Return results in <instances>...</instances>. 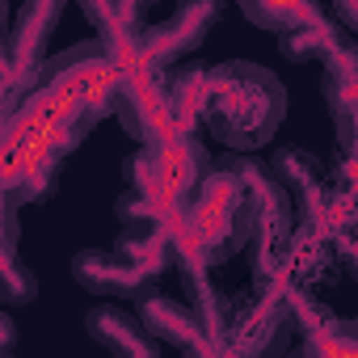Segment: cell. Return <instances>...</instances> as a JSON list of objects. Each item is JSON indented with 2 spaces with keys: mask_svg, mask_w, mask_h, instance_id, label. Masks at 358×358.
<instances>
[{
  "mask_svg": "<svg viewBox=\"0 0 358 358\" xmlns=\"http://www.w3.org/2000/svg\"><path fill=\"white\" fill-rule=\"evenodd\" d=\"M282 85L257 64H220L207 68L199 122L220 135L228 148H262L282 122Z\"/></svg>",
  "mask_w": 358,
  "mask_h": 358,
  "instance_id": "6da1fadb",
  "label": "cell"
},
{
  "mask_svg": "<svg viewBox=\"0 0 358 358\" xmlns=\"http://www.w3.org/2000/svg\"><path fill=\"white\" fill-rule=\"evenodd\" d=\"M257 220V203L236 169H211L207 182L186 207V236L177 253H186L190 266H215L232 257Z\"/></svg>",
  "mask_w": 358,
  "mask_h": 358,
  "instance_id": "7a4b0ae2",
  "label": "cell"
},
{
  "mask_svg": "<svg viewBox=\"0 0 358 358\" xmlns=\"http://www.w3.org/2000/svg\"><path fill=\"white\" fill-rule=\"evenodd\" d=\"M207 164L211 156L194 135H177L164 143H143L127 160V182L135 186V194L160 199L169 207H190V199L211 173Z\"/></svg>",
  "mask_w": 358,
  "mask_h": 358,
  "instance_id": "3957f363",
  "label": "cell"
},
{
  "mask_svg": "<svg viewBox=\"0 0 358 358\" xmlns=\"http://www.w3.org/2000/svg\"><path fill=\"white\" fill-rule=\"evenodd\" d=\"M72 274L85 291L101 299H152L156 274H148L139 262H131L118 249H85L72 262Z\"/></svg>",
  "mask_w": 358,
  "mask_h": 358,
  "instance_id": "277c9868",
  "label": "cell"
},
{
  "mask_svg": "<svg viewBox=\"0 0 358 358\" xmlns=\"http://www.w3.org/2000/svg\"><path fill=\"white\" fill-rule=\"evenodd\" d=\"M59 5H26L17 13V26L13 34H5V85H9V97L17 93V85L26 80L34 89L38 72L47 68L43 64V43L51 34V26L59 22Z\"/></svg>",
  "mask_w": 358,
  "mask_h": 358,
  "instance_id": "5b68a950",
  "label": "cell"
},
{
  "mask_svg": "<svg viewBox=\"0 0 358 358\" xmlns=\"http://www.w3.org/2000/svg\"><path fill=\"white\" fill-rule=\"evenodd\" d=\"M85 329L93 333V341L101 350H110L114 358H164L160 341L148 333V324L114 303H101L85 316Z\"/></svg>",
  "mask_w": 358,
  "mask_h": 358,
  "instance_id": "8992f818",
  "label": "cell"
},
{
  "mask_svg": "<svg viewBox=\"0 0 358 358\" xmlns=\"http://www.w3.org/2000/svg\"><path fill=\"white\" fill-rule=\"evenodd\" d=\"M215 17H220V9H215V5H186V9H177L164 26H156V30L139 34V38H143L148 59L164 68V64H173V59L190 55V51L207 38V26H211Z\"/></svg>",
  "mask_w": 358,
  "mask_h": 358,
  "instance_id": "52a82bcc",
  "label": "cell"
},
{
  "mask_svg": "<svg viewBox=\"0 0 358 358\" xmlns=\"http://www.w3.org/2000/svg\"><path fill=\"white\" fill-rule=\"evenodd\" d=\"M139 320L148 324V333H152L156 341H169V345H177V350H194V354L203 350V337L211 333V324H207L194 308L177 303V299H160V295L143 299Z\"/></svg>",
  "mask_w": 358,
  "mask_h": 358,
  "instance_id": "ba28073f",
  "label": "cell"
},
{
  "mask_svg": "<svg viewBox=\"0 0 358 358\" xmlns=\"http://www.w3.org/2000/svg\"><path fill=\"white\" fill-rule=\"evenodd\" d=\"M278 47H282L287 59H324V64H333V59L341 55V26H329L324 13H320V17L308 22L303 30L287 34Z\"/></svg>",
  "mask_w": 358,
  "mask_h": 358,
  "instance_id": "9c48e42d",
  "label": "cell"
},
{
  "mask_svg": "<svg viewBox=\"0 0 358 358\" xmlns=\"http://www.w3.org/2000/svg\"><path fill=\"white\" fill-rule=\"evenodd\" d=\"M274 169L295 186V194H303V203H312V199L320 194V186H324V169H320V160H316L312 152L282 148V152L274 156Z\"/></svg>",
  "mask_w": 358,
  "mask_h": 358,
  "instance_id": "30bf717a",
  "label": "cell"
},
{
  "mask_svg": "<svg viewBox=\"0 0 358 358\" xmlns=\"http://www.w3.org/2000/svg\"><path fill=\"white\" fill-rule=\"evenodd\" d=\"M249 22H257V26H266V30H274V34H295V30H303L308 22H316L324 9H316V5H245L241 9Z\"/></svg>",
  "mask_w": 358,
  "mask_h": 358,
  "instance_id": "8fae6325",
  "label": "cell"
},
{
  "mask_svg": "<svg viewBox=\"0 0 358 358\" xmlns=\"http://www.w3.org/2000/svg\"><path fill=\"white\" fill-rule=\"evenodd\" d=\"M337 257L358 274V232H350V236H341V245H337Z\"/></svg>",
  "mask_w": 358,
  "mask_h": 358,
  "instance_id": "7c38bea8",
  "label": "cell"
},
{
  "mask_svg": "<svg viewBox=\"0 0 358 358\" xmlns=\"http://www.w3.org/2000/svg\"><path fill=\"white\" fill-rule=\"evenodd\" d=\"M350 324H354V337H358V320H350Z\"/></svg>",
  "mask_w": 358,
  "mask_h": 358,
  "instance_id": "4fadbf2b",
  "label": "cell"
},
{
  "mask_svg": "<svg viewBox=\"0 0 358 358\" xmlns=\"http://www.w3.org/2000/svg\"><path fill=\"white\" fill-rule=\"evenodd\" d=\"M5 358H13V354H5Z\"/></svg>",
  "mask_w": 358,
  "mask_h": 358,
  "instance_id": "5bb4252c",
  "label": "cell"
}]
</instances>
